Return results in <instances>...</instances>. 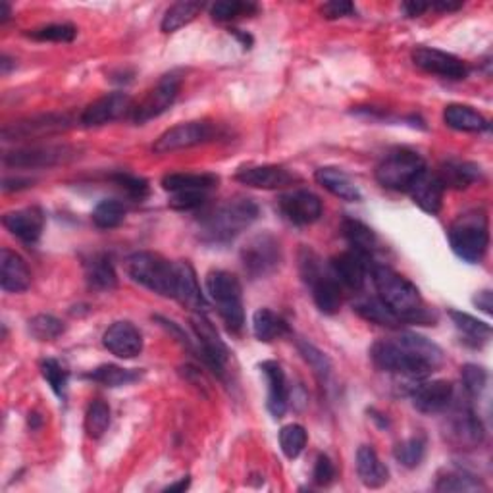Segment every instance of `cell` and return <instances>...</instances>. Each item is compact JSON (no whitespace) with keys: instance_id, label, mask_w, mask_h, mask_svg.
<instances>
[{"instance_id":"1","label":"cell","mask_w":493,"mask_h":493,"mask_svg":"<svg viewBox=\"0 0 493 493\" xmlns=\"http://www.w3.org/2000/svg\"><path fill=\"white\" fill-rule=\"evenodd\" d=\"M370 359L380 370L422 380L441 367L443 351L432 340L405 331L397 338L376 341Z\"/></svg>"},{"instance_id":"2","label":"cell","mask_w":493,"mask_h":493,"mask_svg":"<svg viewBox=\"0 0 493 493\" xmlns=\"http://www.w3.org/2000/svg\"><path fill=\"white\" fill-rule=\"evenodd\" d=\"M372 280L378 297L407 324L430 326L436 316L426 311L419 288L405 276L397 274L389 266H372Z\"/></svg>"},{"instance_id":"3","label":"cell","mask_w":493,"mask_h":493,"mask_svg":"<svg viewBox=\"0 0 493 493\" xmlns=\"http://www.w3.org/2000/svg\"><path fill=\"white\" fill-rule=\"evenodd\" d=\"M259 218V206L252 199L235 197L218 204L199 222V235L204 243L226 245L243 233Z\"/></svg>"},{"instance_id":"4","label":"cell","mask_w":493,"mask_h":493,"mask_svg":"<svg viewBox=\"0 0 493 493\" xmlns=\"http://www.w3.org/2000/svg\"><path fill=\"white\" fill-rule=\"evenodd\" d=\"M449 245L460 261L478 264L484 261L489 247V220L484 209H470L458 214L451 224Z\"/></svg>"},{"instance_id":"5","label":"cell","mask_w":493,"mask_h":493,"mask_svg":"<svg viewBox=\"0 0 493 493\" xmlns=\"http://www.w3.org/2000/svg\"><path fill=\"white\" fill-rule=\"evenodd\" d=\"M125 272L135 283L163 297L176 295V262H170L161 254L141 251L125 261Z\"/></svg>"},{"instance_id":"6","label":"cell","mask_w":493,"mask_h":493,"mask_svg":"<svg viewBox=\"0 0 493 493\" xmlns=\"http://www.w3.org/2000/svg\"><path fill=\"white\" fill-rule=\"evenodd\" d=\"M206 291H209L212 303L216 305L222 320L230 331H242L245 324L243 311V290L242 283L226 270H212L206 276Z\"/></svg>"},{"instance_id":"7","label":"cell","mask_w":493,"mask_h":493,"mask_svg":"<svg viewBox=\"0 0 493 493\" xmlns=\"http://www.w3.org/2000/svg\"><path fill=\"white\" fill-rule=\"evenodd\" d=\"M216 173H168L163 178V189L170 193L168 204L176 211H197L216 189Z\"/></svg>"},{"instance_id":"8","label":"cell","mask_w":493,"mask_h":493,"mask_svg":"<svg viewBox=\"0 0 493 493\" xmlns=\"http://www.w3.org/2000/svg\"><path fill=\"white\" fill-rule=\"evenodd\" d=\"M426 172L424 158L405 147L389 151L381 163L376 168V180L381 187L389 191H401V193H409L422 173Z\"/></svg>"},{"instance_id":"9","label":"cell","mask_w":493,"mask_h":493,"mask_svg":"<svg viewBox=\"0 0 493 493\" xmlns=\"http://www.w3.org/2000/svg\"><path fill=\"white\" fill-rule=\"evenodd\" d=\"M218 135H220L218 127L211 122H185L166 130L154 141L153 151L156 154L176 153V151L204 145V143H212L216 141Z\"/></svg>"},{"instance_id":"10","label":"cell","mask_w":493,"mask_h":493,"mask_svg":"<svg viewBox=\"0 0 493 493\" xmlns=\"http://www.w3.org/2000/svg\"><path fill=\"white\" fill-rule=\"evenodd\" d=\"M242 262L251 278H266L281 262V247L272 233H259L251 237L242 249Z\"/></svg>"},{"instance_id":"11","label":"cell","mask_w":493,"mask_h":493,"mask_svg":"<svg viewBox=\"0 0 493 493\" xmlns=\"http://www.w3.org/2000/svg\"><path fill=\"white\" fill-rule=\"evenodd\" d=\"M182 89V77L178 74H168L161 82L156 84L154 89L147 93V97L132 110V122L135 123H147L149 120H154L163 116L166 110L176 103L178 94Z\"/></svg>"},{"instance_id":"12","label":"cell","mask_w":493,"mask_h":493,"mask_svg":"<svg viewBox=\"0 0 493 493\" xmlns=\"http://www.w3.org/2000/svg\"><path fill=\"white\" fill-rule=\"evenodd\" d=\"M191 328L195 331V338L199 341V357L209 364L212 372L218 376H224L226 364L230 360V351L226 343L220 340L216 328L211 324L209 318H204L202 312L191 316Z\"/></svg>"},{"instance_id":"13","label":"cell","mask_w":493,"mask_h":493,"mask_svg":"<svg viewBox=\"0 0 493 493\" xmlns=\"http://www.w3.org/2000/svg\"><path fill=\"white\" fill-rule=\"evenodd\" d=\"M283 218L295 226H311L322 216V201L312 191L293 189L283 193L278 201Z\"/></svg>"},{"instance_id":"14","label":"cell","mask_w":493,"mask_h":493,"mask_svg":"<svg viewBox=\"0 0 493 493\" xmlns=\"http://www.w3.org/2000/svg\"><path fill=\"white\" fill-rule=\"evenodd\" d=\"M370 261L372 259L367 257V254L349 249L336 254V257L330 261V270L343 288L351 291H362L364 283H367L369 270H372Z\"/></svg>"},{"instance_id":"15","label":"cell","mask_w":493,"mask_h":493,"mask_svg":"<svg viewBox=\"0 0 493 493\" xmlns=\"http://www.w3.org/2000/svg\"><path fill=\"white\" fill-rule=\"evenodd\" d=\"M133 101L130 94L125 93H110V94H104V97L97 99L94 103H91L84 113H82V123L85 127H99V125H104V123H110L114 120H120L123 116H132V110H133Z\"/></svg>"},{"instance_id":"16","label":"cell","mask_w":493,"mask_h":493,"mask_svg":"<svg viewBox=\"0 0 493 493\" xmlns=\"http://www.w3.org/2000/svg\"><path fill=\"white\" fill-rule=\"evenodd\" d=\"M412 62L417 68L445 79H465L468 75V66L458 56L430 46H420L412 53Z\"/></svg>"},{"instance_id":"17","label":"cell","mask_w":493,"mask_h":493,"mask_svg":"<svg viewBox=\"0 0 493 493\" xmlns=\"http://www.w3.org/2000/svg\"><path fill=\"white\" fill-rule=\"evenodd\" d=\"M448 436L455 445L465 449L478 448L484 441L482 422L468 405H458L453 409L448 424Z\"/></svg>"},{"instance_id":"18","label":"cell","mask_w":493,"mask_h":493,"mask_svg":"<svg viewBox=\"0 0 493 493\" xmlns=\"http://www.w3.org/2000/svg\"><path fill=\"white\" fill-rule=\"evenodd\" d=\"M453 384L448 380H432L422 381L410 393L412 405L422 415H439L448 410L453 401Z\"/></svg>"},{"instance_id":"19","label":"cell","mask_w":493,"mask_h":493,"mask_svg":"<svg viewBox=\"0 0 493 493\" xmlns=\"http://www.w3.org/2000/svg\"><path fill=\"white\" fill-rule=\"evenodd\" d=\"M75 156L70 147H31L5 154V164L14 168H51Z\"/></svg>"},{"instance_id":"20","label":"cell","mask_w":493,"mask_h":493,"mask_svg":"<svg viewBox=\"0 0 493 493\" xmlns=\"http://www.w3.org/2000/svg\"><path fill=\"white\" fill-rule=\"evenodd\" d=\"M235 180L254 189H283L299 182L297 173L291 170L276 166V164H262V166H247L235 173Z\"/></svg>"},{"instance_id":"21","label":"cell","mask_w":493,"mask_h":493,"mask_svg":"<svg viewBox=\"0 0 493 493\" xmlns=\"http://www.w3.org/2000/svg\"><path fill=\"white\" fill-rule=\"evenodd\" d=\"M303 281L312 290L314 305L322 314L331 316L341 309V283L331 274V270L326 272L324 266H320Z\"/></svg>"},{"instance_id":"22","label":"cell","mask_w":493,"mask_h":493,"mask_svg":"<svg viewBox=\"0 0 493 493\" xmlns=\"http://www.w3.org/2000/svg\"><path fill=\"white\" fill-rule=\"evenodd\" d=\"M3 226L20 242L31 245L37 243L44 230V212L37 206H29V209L12 211L3 216Z\"/></svg>"},{"instance_id":"23","label":"cell","mask_w":493,"mask_h":493,"mask_svg":"<svg viewBox=\"0 0 493 493\" xmlns=\"http://www.w3.org/2000/svg\"><path fill=\"white\" fill-rule=\"evenodd\" d=\"M104 347L118 359H135L143 351V336L132 322H114L104 331Z\"/></svg>"},{"instance_id":"24","label":"cell","mask_w":493,"mask_h":493,"mask_svg":"<svg viewBox=\"0 0 493 493\" xmlns=\"http://www.w3.org/2000/svg\"><path fill=\"white\" fill-rule=\"evenodd\" d=\"M261 370L268 384L266 407L274 419H281L285 415V410H288L290 401V389L288 380H285V372L276 360H264L261 364Z\"/></svg>"},{"instance_id":"25","label":"cell","mask_w":493,"mask_h":493,"mask_svg":"<svg viewBox=\"0 0 493 493\" xmlns=\"http://www.w3.org/2000/svg\"><path fill=\"white\" fill-rule=\"evenodd\" d=\"M31 285V272L25 261L10 249L0 251V288L6 293H24Z\"/></svg>"},{"instance_id":"26","label":"cell","mask_w":493,"mask_h":493,"mask_svg":"<svg viewBox=\"0 0 493 493\" xmlns=\"http://www.w3.org/2000/svg\"><path fill=\"white\" fill-rule=\"evenodd\" d=\"M68 118L66 116H58V114H49V116H39V118H31L25 122L12 123L5 127L3 137L6 141H15V139H34L44 133H54L62 132L68 127Z\"/></svg>"},{"instance_id":"27","label":"cell","mask_w":493,"mask_h":493,"mask_svg":"<svg viewBox=\"0 0 493 493\" xmlns=\"http://www.w3.org/2000/svg\"><path fill=\"white\" fill-rule=\"evenodd\" d=\"M443 193H445V187L439 182L438 173L436 172L430 173L428 170L409 189V195L412 197V201H415V204L420 206V211L432 216H436L441 211Z\"/></svg>"},{"instance_id":"28","label":"cell","mask_w":493,"mask_h":493,"mask_svg":"<svg viewBox=\"0 0 493 493\" xmlns=\"http://www.w3.org/2000/svg\"><path fill=\"white\" fill-rule=\"evenodd\" d=\"M173 299H178L182 305L197 312H202L209 307L199 288L195 270L189 262H176V295H173Z\"/></svg>"},{"instance_id":"29","label":"cell","mask_w":493,"mask_h":493,"mask_svg":"<svg viewBox=\"0 0 493 493\" xmlns=\"http://www.w3.org/2000/svg\"><path fill=\"white\" fill-rule=\"evenodd\" d=\"M314 178L326 191H330L333 197H338L341 201L359 202L362 199L359 187L340 168H331V166L318 168L316 173H314Z\"/></svg>"},{"instance_id":"30","label":"cell","mask_w":493,"mask_h":493,"mask_svg":"<svg viewBox=\"0 0 493 493\" xmlns=\"http://www.w3.org/2000/svg\"><path fill=\"white\" fill-rule=\"evenodd\" d=\"M357 472H359L360 482L367 488H372V489L386 486L388 480H389L388 467L381 463L378 453L370 448V445H360V448H359V451H357Z\"/></svg>"},{"instance_id":"31","label":"cell","mask_w":493,"mask_h":493,"mask_svg":"<svg viewBox=\"0 0 493 493\" xmlns=\"http://www.w3.org/2000/svg\"><path fill=\"white\" fill-rule=\"evenodd\" d=\"M445 189H468L480 180V166L467 161H448L436 172Z\"/></svg>"},{"instance_id":"32","label":"cell","mask_w":493,"mask_h":493,"mask_svg":"<svg viewBox=\"0 0 493 493\" xmlns=\"http://www.w3.org/2000/svg\"><path fill=\"white\" fill-rule=\"evenodd\" d=\"M443 122L448 123L451 130L465 133H480L489 127V122L467 104H449L443 110Z\"/></svg>"},{"instance_id":"33","label":"cell","mask_w":493,"mask_h":493,"mask_svg":"<svg viewBox=\"0 0 493 493\" xmlns=\"http://www.w3.org/2000/svg\"><path fill=\"white\" fill-rule=\"evenodd\" d=\"M85 280L94 291H113L118 285L116 270L106 254H93L85 262Z\"/></svg>"},{"instance_id":"34","label":"cell","mask_w":493,"mask_h":493,"mask_svg":"<svg viewBox=\"0 0 493 493\" xmlns=\"http://www.w3.org/2000/svg\"><path fill=\"white\" fill-rule=\"evenodd\" d=\"M252 333L259 341L270 343L290 333V326L280 314L270 309H259L252 314Z\"/></svg>"},{"instance_id":"35","label":"cell","mask_w":493,"mask_h":493,"mask_svg":"<svg viewBox=\"0 0 493 493\" xmlns=\"http://www.w3.org/2000/svg\"><path fill=\"white\" fill-rule=\"evenodd\" d=\"M355 311L364 318V320L384 328H399L403 324V318L397 316L380 297L359 301L355 305Z\"/></svg>"},{"instance_id":"36","label":"cell","mask_w":493,"mask_h":493,"mask_svg":"<svg viewBox=\"0 0 493 493\" xmlns=\"http://www.w3.org/2000/svg\"><path fill=\"white\" fill-rule=\"evenodd\" d=\"M341 232L345 235L347 243L351 245V249L367 254V257L372 259V252L378 245V240H376V233L367 224H362V222L353 220V218H347L343 220Z\"/></svg>"},{"instance_id":"37","label":"cell","mask_w":493,"mask_h":493,"mask_svg":"<svg viewBox=\"0 0 493 493\" xmlns=\"http://www.w3.org/2000/svg\"><path fill=\"white\" fill-rule=\"evenodd\" d=\"M201 10L202 3H193V0H183V3L172 5L164 14L161 27L164 34H173V31H178L193 22L201 14Z\"/></svg>"},{"instance_id":"38","label":"cell","mask_w":493,"mask_h":493,"mask_svg":"<svg viewBox=\"0 0 493 493\" xmlns=\"http://www.w3.org/2000/svg\"><path fill=\"white\" fill-rule=\"evenodd\" d=\"M449 316H451L455 328L463 333L467 341H472L474 347H480L482 343H486L491 338L489 324L478 320V318H474V316H470L467 312H460V311H449Z\"/></svg>"},{"instance_id":"39","label":"cell","mask_w":493,"mask_h":493,"mask_svg":"<svg viewBox=\"0 0 493 493\" xmlns=\"http://www.w3.org/2000/svg\"><path fill=\"white\" fill-rule=\"evenodd\" d=\"M127 214L125 204L116 199L101 201L93 211V224L101 230H114L123 224Z\"/></svg>"},{"instance_id":"40","label":"cell","mask_w":493,"mask_h":493,"mask_svg":"<svg viewBox=\"0 0 493 493\" xmlns=\"http://www.w3.org/2000/svg\"><path fill=\"white\" fill-rule=\"evenodd\" d=\"M89 378L106 388H122V386H130L135 380H139V372L116 367V364H103V367L94 369L89 374Z\"/></svg>"},{"instance_id":"41","label":"cell","mask_w":493,"mask_h":493,"mask_svg":"<svg viewBox=\"0 0 493 493\" xmlns=\"http://www.w3.org/2000/svg\"><path fill=\"white\" fill-rule=\"evenodd\" d=\"M307 430L301 424H288L280 430V448L288 458H297L307 448Z\"/></svg>"},{"instance_id":"42","label":"cell","mask_w":493,"mask_h":493,"mask_svg":"<svg viewBox=\"0 0 493 493\" xmlns=\"http://www.w3.org/2000/svg\"><path fill=\"white\" fill-rule=\"evenodd\" d=\"M436 489L438 491H465V493H470V491H486V486L478 478H476V476H472L468 472L453 470V472L439 476Z\"/></svg>"},{"instance_id":"43","label":"cell","mask_w":493,"mask_h":493,"mask_svg":"<svg viewBox=\"0 0 493 493\" xmlns=\"http://www.w3.org/2000/svg\"><path fill=\"white\" fill-rule=\"evenodd\" d=\"M426 455V439L424 438H410L395 445L393 457L405 468H417L424 460Z\"/></svg>"},{"instance_id":"44","label":"cell","mask_w":493,"mask_h":493,"mask_svg":"<svg viewBox=\"0 0 493 493\" xmlns=\"http://www.w3.org/2000/svg\"><path fill=\"white\" fill-rule=\"evenodd\" d=\"M64 331H66V326L53 314H37L29 320V333L37 341H53Z\"/></svg>"},{"instance_id":"45","label":"cell","mask_w":493,"mask_h":493,"mask_svg":"<svg viewBox=\"0 0 493 493\" xmlns=\"http://www.w3.org/2000/svg\"><path fill=\"white\" fill-rule=\"evenodd\" d=\"M108 426H110V407L101 399L93 401L87 409V415H85L87 436L93 439H99L104 436Z\"/></svg>"},{"instance_id":"46","label":"cell","mask_w":493,"mask_h":493,"mask_svg":"<svg viewBox=\"0 0 493 493\" xmlns=\"http://www.w3.org/2000/svg\"><path fill=\"white\" fill-rule=\"evenodd\" d=\"M259 10L257 5L252 3H240V0H224V3H216L211 8L212 20L216 22H232L243 15H251Z\"/></svg>"},{"instance_id":"47","label":"cell","mask_w":493,"mask_h":493,"mask_svg":"<svg viewBox=\"0 0 493 493\" xmlns=\"http://www.w3.org/2000/svg\"><path fill=\"white\" fill-rule=\"evenodd\" d=\"M27 37L35 39V41H51V43H72L77 35V27L72 24H51V25H43L34 31L25 34Z\"/></svg>"},{"instance_id":"48","label":"cell","mask_w":493,"mask_h":493,"mask_svg":"<svg viewBox=\"0 0 493 493\" xmlns=\"http://www.w3.org/2000/svg\"><path fill=\"white\" fill-rule=\"evenodd\" d=\"M41 374L46 380V384L51 386V389L64 399L66 397V388H68V370L62 367V364L54 359H44L41 360Z\"/></svg>"},{"instance_id":"49","label":"cell","mask_w":493,"mask_h":493,"mask_svg":"<svg viewBox=\"0 0 493 493\" xmlns=\"http://www.w3.org/2000/svg\"><path fill=\"white\" fill-rule=\"evenodd\" d=\"M460 380H463L465 391L470 397H478L488 384V372L478 367V364H467V367L460 370Z\"/></svg>"},{"instance_id":"50","label":"cell","mask_w":493,"mask_h":493,"mask_svg":"<svg viewBox=\"0 0 493 493\" xmlns=\"http://www.w3.org/2000/svg\"><path fill=\"white\" fill-rule=\"evenodd\" d=\"M299 351L301 355L305 357V360L311 364L312 370L320 376L322 380H326L330 376V370H331V362L330 359L320 351V349H316L312 343L309 341H301L299 343Z\"/></svg>"},{"instance_id":"51","label":"cell","mask_w":493,"mask_h":493,"mask_svg":"<svg viewBox=\"0 0 493 493\" xmlns=\"http://www.w3.org/2000/svg\"><path fill=\"white\" fill-rule=\"evenodd\" d=\"M113 180L123 191V193L130 199H133V201H143L149 195V183L143 178H137V176H132V173H122L120 172V173H116Z\"/></svg>"},{"instance_id":"52","label":"cell","mask_w":493,"mask_h":493,"mask_svg":"<svg viewBox=\"0 0 493 493\" xmlns=\"http://www.w3.org/2000/svg\"><path fill=\"white\" fill-rule=\"evenodd\" d=\"M312 480L316 486H320V488H326L333 480H336V467H333L328 455H318L316 463H314V470H312Z\"/></svg>"},{"instance_id":"53","label":"cell","mask_w":493,"mask_h":493,"mask_svg":"<svg viewBox=\"0 0 493 493\" xmlns=\"http://www.w3.org/2000/svg\"><path fill=\"white\" fill-rule=\"evenodd\" d=\"M320 12L326 20H340L347 18V15H353L357 10L355 5L347 3V0H331V3H326L320 8Z\"/></svg>"},{"instance_id":"54","label":"cell","mask_w":493,"mask_h":493,"mask_svg":"<svg viewBox=\"0 0 493 493\" xmlns=\"http://www.w3.org/2000/svg\"><path fill=\"white\" fill-rule=\"evenodd\" d=\"M474 305L476 307H478L482 312H486L488 316H491L493 314V295H491V291L489 290H484V291H480L478 295H476L474 299Z\"/></svg>"},{"instance_id":"55","label":"cell","mask_w":493,"mask_h":493,"mask_svg":"<svg viewBox=\"0 0 493 493\" xmlns=\"http://www.w3.org/2000/svg\"><path fill=\"white\" fill-rule=\"evenodd\" d=\"M428 8H430V5H426V3H405L403 5V10L409 18H417V15H422Z\"/></svg>"},{"instance_id":"56","label":"cell","mask_w":493,"mask_h":493,"mask_svg":"<svg viewBox=\"0 0 493 493\" xmlns=\"http://www.w3.org/2000/svg\"><path fill=\"white\" fill-rule=\"evenodd\" d=\"M430 8L439 10V12H455L458 8H463V3H449V0H439V3L430 5Z\"/></svg>"},{"instance_id":"57","label":"cell","mask_w":493,"mask_h":493,"mask_svg":"<svg viewBox=\"0 0 493 493\" xmlns=\"http://www.w3.org/2000/svg\"><path fill=\"white\" fill-rule=\"evenodd\" d=\"M189 484H191V480H189V476H185V478H182L180 482H176V484H170L164 491H183V489H187L189 488Z\"/></svg>"},{"instance_id":"58","label":"cell","mask_w":493,"mask_h":493,"mask_svg":"<svg viewBox=\"0 0 493 493\" xmlns=\"http://www.w3.org/2000/svg\"><path fill=\"white\" fill-rule=\"evenodd\" d=\"M10 6L6 3H0V24H6L10 20Z\"/></svg>"}]
</instances>
